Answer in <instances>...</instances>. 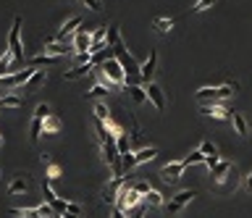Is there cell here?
Segmentation results:
<instances>
[{
	"instance_id": "obj_21",
	"label": "cell",
	"mask_w": 252,
	"mask_h": 218,
	"mask_svg": "<svg viewBox=\"0 0 252 218\" xmlns=\"http://www.w3.org/2000/svg\"><path fill=\"white\" fill-rule=\"evenodd\" d=\"M11 63H14V55H11V50H3V55H0V76H8V74H14Z\"/></svg>"
},
{
	"instance_id": "obj_4",
	"label": "cell",
	"mask_w": 252,
	"mask_h": 218,
	"mask_svg": "<svg viewBox=\"0 0 252 218\" xmlns=\"http://www.w3.org/2000/svg\"><path fill=\"white\" fill-rule=\"evenodd\" d=\"M8 50L14 55V66L24 61V48H21V18H14V27H11V34H8Z\"/></svg>"
},
{
	"instance_id": "obj_41",
	"label": "cell",
	"mask_w": 252,
	"mask_h": 218,
	"mask_svg": "<svg viewBox=\"0 0 252 218\" xmlns=\"http://www.w3.org/2000/svg\"><path fill=\"white\" fill-rule=\"evenodd\" d=\"M87 8H92V11H102V0H82Z\"/></svg>"
},
{
	"instance_id": "obj_35",
	"label": "cell",
	"mask_w": 252,
	"mask_h": 218,
	"mask_svg": "<svg viewBox=\"0 0 252 218\" xmlns=\"http://www.w3.org/2000/svg\"><path fill=\"white\" fill-rule=\"evenodd\" d=\"M210 5H216V0H197V3L192 5V11H195V14H202V11H208Z\"/></svg>"
},
{
	"instance_id": "obj_14",
	"label": "cell",
	"mask_w": 252,
	"mask_h": 218,
	"mask_svg": "<svg viewBox=\"0 0 252 218\" xmlns=\"http://www.w3.org/2000/svg\"><path fill=\"white\" fill-rule=\"evenodd\" d=\"M105 40H108V27H98L92 32V48H89V53H98L102 45H105Z\"/></svg>"
},
{
	"instance_id": "obj_20",
	"label": "cell",
	"mask_w": 252,
	"mask_h": 218,
	"mask_svg": "<svg viewBox=\"0 0 252 218\" xmlns=\"http://www.w3.org/2000/svg\"><path fill=\"white\" fill-rule=\"evenodd\" d=\"M21 105H24V98H18V95H14V92H8V95L0 98V111H3V108H21Z\"/></svg>"
},
{
	"instance_id": "obj_3",
	"label": "cell",
	"mask_w": 252,
	"mask_h": 218,
	"mask_svg": "<svg viewBox=\"0 0 252 218\" xmlns=\"http://www.w3.org/2000/svg\"><path fill=\"white\" fill-rule=\"evenodd\" d=\"M155 155H158V150L155 147H145V150H139V152H126V155H121V171H132V168H137L139 163H147V160H152Z\"/></svg>"
},
{
	"instance_id": "obj_15",
	"label": "cell",
	"mask_w": 252,
	"mask_h": 218,
	"mask_svg": "<svg viewBox=\"0 0 252 218\" xmlns=\"http://www.w3.org/2000/svg\"><path fill=\"white\" fill-rule=\"evenodd\" d=\"M61 118H58V116H53V113H50V116L48 118H42V134H58V132H61Z\"/></svg>"
},
{
	"instance_id": "obj_24",
	"label": "cell",
	"mask_w": 252,
	"mask_h": 218,
	"mask_svg": "<svg viewBox=\"0 0 252 218\" xmlns=\"http://www.w3.org/2000/svg\"><path fill=\"white\" fill-rule=\"evenodd\" d=\"M27 187H29V184L24 182L21 176H16L14 182L8 184V195H21V192H27Z\"/></svg>"
},
{
	"instance_id": "obj_10",
	"label": "cell",
	"mask_w": 252,
	"mask_h": 218,
	"mask_svg": "<svg viewBox=\"0 0 252 218\" xmlns=\"http://www.w3.org/2000/svg\"><path fill=\"white\" fill-rule=\"evenodd\" d=\"M76 29H82V16H71L66 24L61 27V32L55 34V42H63L66 37H71V34H76Z\"/></svg>"
},
{
	"instance_id": "obj_27",
	"label": "cell",
	"mask_w": 252,
	"mask_h": 218,
	"mask_svg": "<svg viewBox=\"0 0 252 218\" xmlns=\"http://www.w3.org/2000/svg\"><path fill=\"white\" fill-rule=\"evenodd\" d=\"M42 137V118H32V126H29V139L37 142Z\"/></svg>"
},
{
	"instance_id": "obj_29",
	"label": "cell",
	"mask_w": 252,
	"mask_h": 218,
	"mask_svg": "<svg viewBox=\"0 0 252 218\" xmlns=\"http://www.w3.org/2000/svg\"><path fill=\"white\" fill-rule=\"evenodd\" d=\"M142 200H147L150 205H155V208H163V202H166V200H163V195H160V192H155V189H150L145 197H142Z\"/></svg>"
},
{
	"instance_id": "obj_32",
	"label": "cell",
	"mask_w": 252,
	"mask_h": 218,
	"mask_svg": "<svg viewBox=\"0 0 252 218\" xmlns=\"http://www.w3.org/2000/svg\"><path fill=\"white\" fill-rule=\"evenodd\" d=\"M108 92H111V87H105V84L100 82V84H95V87L87 92V98H105Z\"/></svg>"
},
{
	"instance_id": "obj_36",
	"label": "cell",
	"mask_w": 252,
	"mask_h": 218,
	"mask_svg": "<svg viewBox=\"0 0 252 218\" xmlns=\"http://www.w3.org/2000/svg\"><path fill=\"white\" fill-rule=\"evenodd\" d=\"M55 179H61V166L48 163V182H55Z\"/></svg>"
},
{
	"instance_id": "obj_16",
	"label": "cell",
	"mask_w": 252,
	"mask_h": 218,
	"mask_svg": "<svg viewBox=\"0 0 252 218\" xmlns=\"http://www.w3.org/2000/svg\"><path fill=\"white\" fill-rule=\"evenodd\" d=\"M231 124H234L236 134H242V137H247L250 134V121L242 116V113H231Z\"/></svg>"
},
{
	"instance_id": "obj_19",
	"label": "cell",
	"mask_w": 252,
	"mask_h": 218,
	"mask_svg": "<svg viewBox=\"0 0 252 218\" xmlns=\"http://www.w3.org/2000/svg\"><path fill=\"white\" fill-rule=\"evenodd\" d=\"M45 55H55V58H61V55H66V45L55 42V40H48L45 42Z\"/></svg>"
},
{
	"instance_id": "obj_23",
	"label": "cell",
	"mask_w": 252,
	"mask_h": 218,
	"mask_svg": "<svg viewBox=\"0 0 252 218\" xmlns=\"http://www.w3.org/2000/svg\"><path fill=\"white\" fill-rule=\"evenodd\" d=\"M129 95H132V100L134 102H147V92H145V87H139V84H129Z\"/></svg>"
},
{
	"instance_id": "obj_22",
	"label": "cell",
	"mask_w": 252,
	"mask_h": 218,
	"mask_svg": "<svg viewBox=\"0 0 252 218\" xmlns=\"http://www.w3.org/2000/svg\"><path fill=\"white\" fill-rule=\"evenodd\" d=\"M152 27L158 29L160 34H168V32L173 29V18H168V16H158V18L152 21Z\"/></svg>"
},
{
	"instance_id": "obj_47",
	"label": "cell",
	"mask_w": 252,
	"mask_h": 218,
	"mask_svg": "<svg viewBox=\"0 0 252 218\" xmlns=\"http://www.w3.org/2000/svg\"><path fill=\"white\" fill-rule=\"evenodd\" d=\"M0 145H3V134H0Z\"/></svg>"
},
{
	"instance_id": "obj_44",
	"label": "cell",
	"mask_w": 252,
	"mask_h": 218,
	"mask_svg": "<svg viewBox=\"0 0 252 218\" xmlns=\"http://www.w3.org/2000/svg\"><path fill=\"white\" fill-rule=\"evenodd\" d=\"M247 187H250V189H252V174H250V176H247Z\"/></svg>"
},
{
	"instance_id": "obj_46",
	"label": "cell",
	"mask_w": 252,
	"mask_h": 218,
	"mask_svg": "<svg viewBox=\"0 0 252 218\" xmlns=\"http://www.w3.org/2000/svg\"><path fill=\"white\" fill-rule=\"evenodd\" d=\"M53 218H74V216H58V213H55Z\"/></svg>"
},
{
	"instance_id": "obj_40",
	"label": "cell",
	"mask_w": 252,
	"mask_h": 218,
	"mask_svg": "<svg viewBox=\"0 0 252 218\" xmlns=\"http://www.w3.org/2000/svg\"><path fill=\"white\" fill-rule=\"evenodd\" d=\"M132 187H134V189H137V192H139V195H142V197H145V195H147V192H150V189H152V187H150V184H147V182H137V184H132Z\"/></svg>"
},
{
	"instance_id": "obj_8",
	"label": "cell",
	"mask_w": 252,
	"mask_h": 218,
	"mask_svg": "<svg viewBox=\"0 0 252 218\" xmlns=\"http://www.w3.org/2000/svg\"><path fill=\"white\" fill-rule=\"evenodd\" d=\"M231 160H218L216 166L210 168V176H213V182H218V184H223V182H229V176H231Z\"/></svg>"
},
{
	"instance_id": "obj_25",
	"label": "cell",
	"mask_w": 252,
	"mask_h": 218,
	"mask_svg": "<svg viewBox=\"0 0 252 218\" xmlns=\"http://www.w3.org/2000/svg\"><path fill=\"white\" fill-rule=\"evenodd\" d=\"M58 63V58L55 55H37V58H32V68H37V66H55Z\"/></svg>"
},
{
	"instance_id": "obj_18",
	"label": "cell",
	"mask_w": 252,
	"mask_h": 218,
	"mask_svg": "<svg viewBox=\"0 0 252 218\" xmlns=\"http://www.w3.org/2000/svg\"><path fill=\"white\" fill-rule=\"evenodd\" d=\"M89 71H92V66H89V63H84V66H74L71 71H63V76H66V82H74V79H82V76H87Z\"/></svg>"
},
{
	"instance_id": "obj_12",
	"label": "cell",
	"mask_w": 252,
	"mask_h": 218,
	"mask_svg": "<svg viewBox=\"0 0 252 218\" xmlns=\"http://www.w3.org/2000/svg\"><path fill=\"white\" fill-rule=\"evenodd\" d=\"M89 48H92V34H89L87 29H76V34H74V50H76V53H87Z\"/></svg>"
},
{
	"instance_id": "obj_28",
	"label": "cell",
	"mask_w": 252,
	"mask_h": 218,
	"mask_svg": "<svg viewBox=\"0 0 252 218\" xmlns=\"http://www.w3.org/2000/svg\"><path fill=\"white\" fill-rule=\"evenodd\" d=\"M116 150H118V155H126L129 152V134H116Z\"/></svg>"
},
{
	"instance_id": "obj_26",
	"label": "cell",
	"mask_w": 252,
	"mask_h": 218,
	"mask_svg": "<svg viewBox=\"0 0 252 218\" xmlns=\"http://www.w3.org/2000/svg\"><path fill=\"white\" fill-rule=\"evenodd\" d=\"M11 213H14L16 218H42L37 208H14Z\"/></svg>"
},
{
	"instance_id": "obj_11",
	"label": "cell",
	"mask_w": 252,
	"mask_h": 218,
	"mask_svg": "<svg viewBox=\"0 0 252 218\" xmlns=\"http://www.w3.org/2000/svg\"><path fill=\"white\" fill-rule=\"evenodd\" d=\"M155 66H158V53H155V50H150L147 61L139 66V82H150L152 74H155Z\"/></svg>"
},
{
	"instance_id": "obj_6",
	"label": "cell",
	"mask_w": 252,
	"mask_h": 218,
	"mask_svg": "<svg viewBox=\"0 0 252 218\" xmlns=\"http://www.w3.org/2000/svg\"><path fill=\"white\" fill-rule=\"evenodd\" d=\"M34 74V68H24V71H14L8 76H0V84L8 87V89H16V87H24L29 82V76Z\"/></svg>"
},
{
	"instance_id": "obj_2",
	"label": "cell",
	"mask_w": 252,
	"mask_h": 218,
	"mask_svg": "<svg viewBox=\"0 0 252 218\" xmlns=\"http://www.w3.org/2000/svg\"><path fill=\"white\" fill-rule=\"evenodd\" d=\"M236 84H221V87H202L197 89V100L200 102H218V100H226V98H234L236 95Z\"/></svg>"
},
{
	"instance_id": "obj_7",
	"label": "cell",
	"mask_w": 252,
	"mask_h": 218,
	"mask_svg": "<svg viewBox=\"0 0 252 218\" xmlns=\"http://www.w3.org/2000/svg\"><path fill=\"white\" fill-rule=\"evenodd\" d=\"M186 171V163L184 160H173V163H168V166H163V168H160V179H163V182H176V179H182V174Z\"/></svg>"
},
{
	"instance_id": "obj_30",
	"label": "cell",
	"mask_w": 252,
	"mask_h": 218,
	"mask_svg": "<svg viewBox=\"0 0 252 218\" xmlns=\"http://www.w3.org/2000/svg\"><path fill=\"white\" fill-rule=\"evenodd\" d=\"M42 84H45V71H37V68H34V74L29 76L27 87L29 89H37V87H42Z\"/></svg>"
},
{
	"instance_id": "obj_31",
	"label": "cell",
	"mask_w": 252,
	"mask_h": 218,
	"mask_svg": "<svg viewBox=\"0 0 252 218\" xmlns=\"http://www.w3.org/2000/svg\"><path fill=\"white\" fill-rule=\"evenodd\" d=\"M95 118L102 121V124H105V121L111 118V111H108V105H105V102H98V105H95Z\"/></svg>"
},
{
	"instance_id": "obj_9",
	"label": "cell",
	"mask_w": 252,
	"mask_h": 218,
	"mask_svg": "<svg viewBox=\"0 0 252 218\" xmlns=\"http://www.w3.org/2000/svg\"><path fill=\"white\" fill-rule=\"evenodd\" d=\"M145 92H147V100L155 105V111H163L166 108V98H163V89H160L155 82H147V87H145Z\"/></svg>"
},
{
	"instance_id": "obj_33",
	"label": "cell",
	"mask_w": 252,
	"mask_h": 218,
	"mask_svg": "<svg viewBox=\"0 0 252 218\" xmlns=\"http://www.w3.org/2000/svg\"><path fill=\"white\" fill-rule=\"evenodd\" d=\"M42 195H45V202H53L55 200V189H53V184H50L48 182V179H45V182H42Z\"/></svg>"
},
{
	"instance_id": "obj_34",
	"label": "cell",
	"mask_w": 252,
	"mask_h": 218,
	"mask_svg": "<svg viewBox=\"0 0 252 218\" xmlns=\"http://www.w3.org/2000/svg\"><path fill=\"white\" fill-rule=\"evenodd\" d=\"M74 63H76V66H84V63L92 66V53H89V50H87V53H76L74 55Z\"/></svg>"
},
{
	"instance_id": "obj_1",
	"label": "cell",
	"mask_w": 252,
	"mask_h": 218,
	"mask_svg": "<svg viewBox=\"0 0 252 218\" xmlns=\"http://www.w3.org/2000/svg\"><path fill=\"white\" fill-rule=\"evenodd\" d=\"M98 68H100V74L105 76L108 87H111V84H116V87H124V84H126V74H124V68H121V63L116 61V55H111L108 61H102Z\"/></svg>"
},
{
	"instance_id": "obj_37",
	"label": "cell",
	"mask_w": 252,
	"mask_h": 218,
	"mask_svg": "<svg viewBox=\"0 0 252 218\" xmlns=\"http://www.w3.org/2000/svg\"><path fill=\"white\" fill-rule=\"evenodd\" d=\"M202 160H205V155H202L200 150H195L192 155H186V158H184V163H186V166H197V163H202Z\"/></svg>"
},
{
	"instance_id": "obj_17",
	"label": "cell",
	"mask_w": 252,
	"mask_h": 218,
	"mask_svg": "<svg viewBox=\"0 0 252 218\" xmlns=\"http://www.w3.org/2000/svg\"><path fill=\"white\" fill-rule=\"evenodd\" d=\"M105 42L111 45L113 50H118L121 45H124V40H121V32H118V24H111V27H108V40Z\"/></svg>"
},
{
	"instance_id": "obj_38",
	"label": "cell",
	"mask_w": 252,
	"mask_h": 218,
	"mask_svg": "<svg viewBox=\"0 0 252 218\" xmlns=\"http://www.w3.org/2000/svg\"><path fill=\"white\" fill-rule=\"evenodd\" d=\"M200 152H202L205 158H208V155H218V147L213 142H202V145H200Z\"/></svg>"
},
{
	"instance_id": "obj_43",
	"label": "cell",
	"mask_w": 252,
	"mask_h": 218,
	"mask_svg": "<svg viewBox=\"0 0 252 218\" xmlns=\"http://www.w3.org/2000/svg\"><path fill=\"white\" fill-rule=\"evenodd\" d=\"M111 218H126V216H124V210H118V208H113V216H111Z\"/></svg>"
},
{
	"instance_id": "obj_45",
	"label": "cell",
	"mask_w": 252,
	"mask_h": 218,
	"mask_svg": "<svg viewBox=\"0 0 252 218\" xmlns=\"http://www.w3.org/2000/svg\"><path fill=\"white\" fill-rule=\"evenodd\" d=\"M132 218H145V216H142V213H139V210H137V213H134Z\"/></svg>"
},
{
	"instance_id": "obj_13",
	"label": "cell",
	"mask_w": 252,
	"mask_h": 218,
	"mask_svg": "<svg viewBox=\"0 0 252 218\" xmlns=\"http://www.w3.org/2000/svg\"><path fill=\"white\" fill-rule=\"evenodd\" d=\"M200 113H205V116H210V118H218V121H223V118H229L231 113L226 111V108H221L218 102H202V111Z\"/></svg>"
},
{
	"instance_id": "obj_5",
	"label": "cell",
	"mask_w": 252,
	"mask_h": 218,
	"mask_svg": "<svg viewBox=\"0 0 252 218\" xmlns=\"http://www.w3.org/2000/svg\"><path fill=\"white\" fill-rule=\"evenodd\" d=\"M195 197H197L195 189H184V192H179V195L173 197L171 202H163V208H166L168 216H176V213H182V210H184L192 200H195Z\"/></svg>"
},
{
	"instance_id": "obj_39",
	"label": "cell",
	"mask_w": 252,
	"mask_h": 218,
	"mask_svg": "<svg viewBox=\"0 0 252 218\" xmlns=\"http://www.w3.org/2000/svg\"><path fill=\"white\" fill-rule=\"evenodd\" d=\"M48 116H50V105L48 102H40L37 111H34V118H48Z\"/></svg>"
},
{
	"instance_id": "obj_42",
	"label": "cell",
	"mask_w": 252,
	"mask_h": 218,
	"mask_svg": "<svg viewBox=\"0 0 252 218\" xmlns=\"http://www.w3.org/2000/svg\"><path fill=\"white\" fill-rule=\"evenodd\" d=\"M218 160H221V158H218V155H208V158H205V160H202V163H205V166H208V168H213V166H216V163H218Z\"/></svg>"
}]
</instances>
